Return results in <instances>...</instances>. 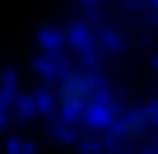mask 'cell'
I'll return each instance as SVG.
<instances>
[{
	"instance_id": "cell-1",
	"label": "cell",
	"mask_w": 158,
	"mask_h": 154,
	"mask_svg": "<svg viewBox=\"0 0 158 154\" xmlns=\"http://www.w3.org/2000/svg\"><path fill=\"white\" fill-rule=\"evenodd\" d=\"M56 103L65 112H89L98 103V89H93V80H89L84 70H70L65 80H56Z\"/></svg>"
}]
</instances>
